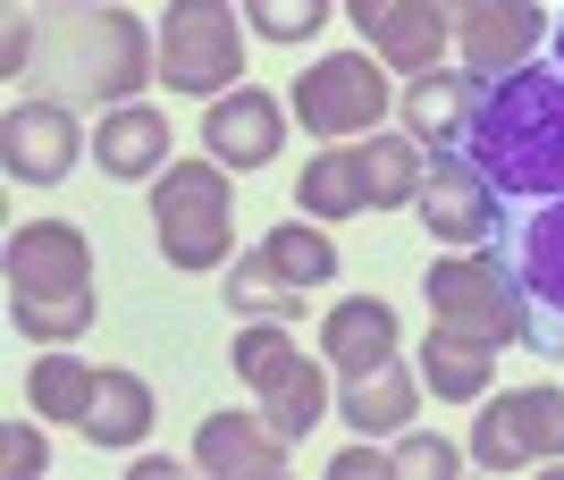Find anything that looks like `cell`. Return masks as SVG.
Returning <instances> with one entry per match:
<instances>
[{
    "label": "cell",
    "mask_w": 564,
    "mask_h": 480,
    "mask_svg": "<svg viewBox=\"0 0 564 480\" xmlns=\"http://www.w3.org/2000/svg\"><path fill=\"white\" fill-rule=\"evenodd\" d=\"M455 152L497 186V203L564 194V59H522V68L489 76Z\"/></svg>",
    "instance_id": "cell-1"
},
{
    "label": "cell",
    "mask_w": 564,
    "mask_h": 480,
    "mask_svg": "<svg viewBox=\"0 0 564 480\" xmlns=\"http://www.w3.org/2000/svg\"><path fill=\"white\" fill-rule=\"evenodd\" d=\"M9 313L34 346H76L94 329V244L68 219H34L9 237Z\"/></svg>",
    "instance_id": "cell-2"
},
{
    "label": "cell",
    "mask_w": 564,
    "mask_h": 480,
    "mask_svg": "<svg viewBox=\"0 0 564 480\" xmlns=\"http://www.w3.org/2000/svg\"><path fill=\"white\" fill-rule=\"evenodd\" d=\"M489 253L506 262V279H514L522 346L564 354V194H547V203H506Z\"/></svg>",
    "instance_id": "cell-3"
},
{
    "label": "cell",
    "mask_w": 564,
    "mask_h": 480,
    "mask_svg": "<svg viewBox=\"0 0 564 480\" xmlns=\"http://www.w3.org/2000/svg\"><path fill=\"white\" fill-rule=\"evenodd\" d=\"M152 237L177 270H228L236 253L228 161H169L161 186H152Z\"/></svg>",
    "instance_id": "cell-4"
},
{
    "label": "cell",
    "mask_w": 564,
    "mask_h": 480,
    "mask_svg": "<svg viewBox=\"0 0 564 480\" xmlns=\"http://www.w3.org/2000/svg\"><path fill=\"white\" fill-rule=\"evenodd\" d=\"M236 76H245V18L228 0H169V18H161V85L169 94L219 101V94H236Z\"/></svg>",
    "instance_id": "cell-5"
},
{
    "label": "cell",
    "mask_w": 564,
    "mask_h": 480,
    "mask_svg": "<svg viewBox=\"0 0 564 480\" xmlns=\"http://www.w3.org/2000/svg\"><path fill=\"white\" fill-rule=\"evenodd\" d=\"M422 295H430V320L471 329V337H489V346H522V304H514V279H506V262H497V253H455V262H430Z\"/></svg>",
    "instance_id": "cell-6"
},
{
    "label": "cell",
    "mask_w": 564,
    "mask_h": 480,
    "mask_svg": "<svg viewBox=\"0 0 564 480\" xmlns=\"http://www.w3.org/2000/svg\"><path fill=\"white\" fill-rule=\"evenodd\" d=\"M388 59L379 51H329V59H312L304 85H295V119L304 135H371L388 119Z\"/></svg>",
    "instance_id": "cell-7"
},
{
    "label": "cell",
    "mask_w": 564,
    "mask_h": 480,
    "mask_svg": "<svg viewBox=\"0 0 564 480\" xmlns=\"http://www.w3.org/2000/svg\"><path fill=\"white\" fill-rule=\"evenodd\" d=\"M531 456H564V388H506L480 422H471V463L514 472Z\"/></svg>",
    "instance_id": "cell-8"
},
{
    "label": "cell",
    "mask_w": 564,
    "mask_h": 480,
    "mask_svg": "<svg viewBox=\"0 0 564 480\" xmlns=\"http://www.w3.org/2000/svg\"><path fill=\"white\" fill-rule=\"evenodd\" d=\"M447 25H455V51H464V76H506L540 51L547 18L540 0H447Z\"/></svg>",
    "instance_id": "cell-9"
},
{
    "label": "cell",
    "mask_w": 564,
    "mask_h": 480,
    "mask_svg": "<svg viewBox=\"0 0 564 480\" xmlns=\"http://www.w3.org/2000/svg\"><path fill=\"white\" fill-rule=\"evenodd\" d=\"M497 219H506V203H497L489 177H480L455 144L430 152V168H422V228L430 237L438 244H489Z\"/></svg>",
    "instance_id": "cell-10"
},
{
    "label": "cell",
    "mask_w": 564,
    "mask_h": 480,
    "mask_svg": "<svg viewBox=\"0 0 564 480\" xmlns=\"http://www.w3.org/2000/svg\"><path fill=\"white\" fill-rule=\"evenodd\" d=\"M76 152H85V135H76L68 101H18L0 119V161H9L18 186H59L76 168Z\"/></svg>",
    "instance_id": "cell-11"
},
{
    "label": "cell",
    "mask_w": 564,
    "mask_h": 480,
    "mask_svg": "<svg viewBox=\"0 0 564 480\" xmlns=\"http://www.w3.org/2000/svg\"><path fill=\"white\" fill-rule=\"evenodd\" d=\"M143 85V34L127 9H85L76 18V94H94V101H127Z\"/></svg>",
    "instance_id": "cell-12"
},
{
    "label": "cell",
    "mask_w": 564,
    "mask_h": 480,
    "mask_svg": "<svg viewBox=\"0 0 564 480\" xmlns=\"http://www.w3.org/2000/svg\"><path fill=\"white\" fill-rule=\"evenodd\" d=\"M286 447L295 438L270 422V413H212L203 430H194V463L219 480H270L286 472Z\"/></svg>",
    "instance_id": "cell-13"
},
{
    "label": "cell",
    "mask_w": 564,
    "mask_h": 480,
    "mask_svg": "<svg viewBox=\"0 0 564 480\" xmlns=\"http://www.w3.org/2000/svg\"><path fill=\"white\" fill-rule=\"evenodd\" d=\"M279 135H286V110L261 94V85H236V94H219L212 110H203V144L228 168H270L279 161Z\"/></svg>",
    "instance_id": "cell-14"
},
{
    "label": "cell",
    "mask_w": 564,
    "mask_h": 480,
    "mask_svg": "<svg viewBox=\"0 0 564 480\" xmlns=\"http://www.w3.org/2000/svg\"><path fill=\"white\" fill-rule=\"evenodd\" d=\"M321 354H329V371H371V362L397 354V304L388 295H346V304H329V320H321Z\"/></svg>",
    "instance_id": "cell-15"
},
{
    "label": "cell",
    "mask_w": 564,
    "mask_h": 480,
    "mask_svg": "<svg viewBox=\"0 0 564 480\" xmlns=\"http://www.w3.org/2000/svg\"><path fill=\"white\" fill-rule=\"evenodd\" d=\"M169 119L161 110H143V101H118V110H101V135H94V152H101V168L110 177H161L169 168Z\"/></svg>",
    "instance_id": "cell-16"
},
{
    "label": "cell",
    "mask_w": 564,
    "mask_h": 480,
    "mask_svg": "<svg viewBox=\"0 0 564 480\" xmlns=\"http://www.w3.org/2000/svg\"><path fill=\"white\" fill-rule=\"evenodd\" d=\"M471 101H480V76H447V68L413 76V85H404V135H422L430 152L464 144V127H471Z\"/></svg>",
    "instance_id": "cell-17"
},
{
    "label": "cell",
    "mask_w": 564,
    "mask_h": 480,
    "mask_svg": "<svg viewBox=\"0 0 564 480\" xmlns=\"http://www.w3.org/2000/svg\"><path fill=\"white\" fill-rule=\"evenodd\" d=\"M371 51L388 59L397 76H430L438 59L455 51V25H447V0H397V18L371 34Z\"/></svg>",
    "instance_id": "cell-18"
},
{
    "label": "cell",
    "mask_w": 564,
    "mask_h": 480,
    "mask_svg": "<svg viewBox=\"0 0 564 480\" xmlns=\"http://www.w3.org/2000/svg\"><path fill=\"white\" fill-rule=\"evenodd\" d=\"M422 380L438 388V396H455V405H471V396H489L497 380V346L471 329H447V320H430L422 337Z\"/></svg>",
    "instance_id": "cell-19"
},
{
    "label": "cell",
    "mask_w": 564,
    "mask_h": 480,
    "mask_svg": "<svg viewBox=\"0 0 564 480\" xmlns=\"http://www.w3.org/2000/svg\"><path fill=\"white\" fill-rule=\"evenodd\" d=\"M413 405H422V380L388 354V362H371V371H354V380H346V405H337V413H346L362 438H388V430L413 422Z\"/></svg>",
    "instance_id": "cell-20"
},
{
    "label": "cell",
    "mask_w": 564,
    "mask_h": 480,
    "mask_svg": "<svg viewBox=\"0 0 564 480\" xmlns=\"http://www.w3.org/2000/svg\"><path fill=\"white\" fill-rule=\"evenodd\" d=\"M354 168H362V186H371V211H404V203H422V135H379L371 144H354Z\"/></svg>",
    "instance_id": "cell-21"
},
{
    "label": "cell",
    "mask_w": 564,
    "mask_h": 480,
    "mask_svg": "<svg viewBox=\"0 0 564 480\" xmlns=\"http://www.w3.org/2000/svg\"><path fill=\"white\" fill-rule=\"evenodd\" d=\"M295 211H304V219L371 211V186H362V168H354V144H329V152H312V161H304V177H295Z\"/></svg>",
    "instance_id": "cell-22"
},
{
    "label": "cell",
    "mask_w": 564,
    "mask_h": 480,
    "mask_svg": "<svg viewBox=\"0 0 564 480\" xmlns=\"http://www.w3.org/2000/svg\"><path fill=\"white\" fill-rule=\"evenodd\" d=\"M76 430L94 438V447H143V430H152V388H143L135 371H101V388H94V405H85Z\"/></svg>",
    "instance_id": "cell-23"
},
{
    "label": "cell",
    "mask_w": 564,
    "mask_h": 480,
    "mask_svg": "<svg viewBox=\"0 0 564 480\" xmlns=\"http://www.w3.org/2000/svg\"><path fill=\"white\" fill-rule=\"evenodd\" d=\"M94 388H101V371L85 354H68V346H51L34 371H25V405L34 413H51V422H85V405H94Z\"/></svg>",
    "instance_id": "cell-24"
},
{
    "label": "cell",
    "mask_w": 564,
    "mask_h": 480,
    "mask_svg": "<svg viewBox=\"0 0 564 480\" xmlns=\"http://www.w3.org/2000/svg\"><path fill=\"white\" fill-rule=\"evenodd\" d=\"M228 304L236 313H253V320H304V287L286 279L270 253H236V270H228Z\"/></svg>",
    "instance_id": "cell-25"
},
{
    "label": "cell",
    "mask_w": 564,
    "mask_h": 480,
    "mask_svg": "<svg viewBox=\"0 0 564 480\" xmlns=\"http://www.w3.org/2000/svg\"><path fill=\"white\" fill-rule=\"evenodd\" d=\"M261 253H270V262L286 270V279H295V287H329L337 279V237L329 228H321V219H279V228H270V237H261Z\"/></svg>",
    "instance_id": "cell-26"
},
{
    "label": "cell",
    "mask_w": 564,
    "mask_h": 480,
    "mask_svg": "<svg viewBox=\"0 0 564 480\" xmlns=\"http://www.w3.org/2000/svg\"><path fill=\"white\" fill-rule=\"evenodd\" d=\"M228 354H236V380L270 396V388H279L286 371L304 362V346H295V329H286V320H253V329H236V346H228Z\"/></svg>",
    "instance_id": "cell-27"
},
{
    "label": "cell",
    "mask_w": 564,
    "mask_h": 480,
    "mask_svg": "<svg viewBox=\"0 0 564 480\" xmlns=\"http://www.w3.org/2000/svg\"><path fill=\"white\" fill-rule=\"evenodd\" d=\"M261 413H270V422H279L286 438H304L312 422L329 413V380H321V362H295V371H286V380L270 388V396H261Z\"/></svg>",
    "instance_id": "cell-28"
},
{
    "label": "cell",
    "mask_w": 564,
    "mask_h": 480,
    "mask_svg": "<svg viewBox=\"0 0 564 480\" xmlns=\"http://www.w3.org/2000/svg\"><path fill=\"white\" fill-rule=\"evenodd\" d=\"M236 9H245V25H253L261 43H312L337 18L329 0H236Z\"/></svg>",
    "instance_id": "cell-29"
},
{
    "label": "cell",
    "mask_w": 564,
    "mask_h": 480,
    "mask_svg": "<svg viewBox=\"0 0 564 480\" xmlns=\"http://www.w3.org/2000/svg\"><path fill=\"white\" fill-rule=\"evenodd\" d=\"M388 456H397L404 480H447V472H455V447H447V438H430V430H404Z\"/></svg>",
    "instance_id": "cell-30"
},
{
    "label": "cell",
    "mask_w": 564,
    "mask_h": 480,
    "mask_svg": "<svg viewBox=\"0 0 564 480\" xmlns=\"http://www.w3.org/2000/svg\"><path fill=\"white\" fill-rule=\"evenodd\" d=\"M0 456H9V472H43L51 463V447H43V430H34V422H9V438H0Z\"/></svg>",
    "instance_id": "cell-31"
},
{
    "label": "cell",
    "mask_w": 564,
    "mask_h": 480,
    "mask_svg": "<svg viewBox=\"0 0 564 480\" xmlns=\"http://www.w3.org/2000/svg\"><path fill=\"white\" fill-rule=\"evenodd\" d=\"M329 472H337V480H388V472H397V456H379L371 438H362V447H346V456H337Z\"/></svg>",
    "instance_id": "cell-32"
},
{
    "label": "cell",
    "mask_w": 564,
    "mask_h": 480,
    "mask_svg": "<svg viewBox=\"0 0 564 480\" xmlns=\"http://www.w3.org/2000/svg\"><path fill=\"white\" fill-rule=\"evenodd\" d=\"M346 18H354V25H362V43H371L379 25L397 18V0H346Z\"/></svg>",
    "instance_id": "cell-33"
},
{
    "label": "cell",
    "mask_w": 564,
    "mask_h": 480,
    "mask_svg": "<svg viewBox=\"0 0 564 480\" xmlns=\"http://www.w3.org/2000/svg\"><path fill=\"white\" fill-rule=\"evenodd\" d=\"M556 59H564V25H556Z\"/></svg>",
    "instance_id": "cell-34"
},
{
    "label": "cell",
    "mask_w": 564,
    "mask_h": 480,
    "mask_svg": "<svg viewBox=\"0 0 564 480\" xmlns=\"http://www.w3.org/2000/svg\"><path fill=\"white\" fill-rule=\"evenodd\" d=\"M68 9H76V0H68Z\"/></svg>",
    "instance_id": "cell-35"
}]
</instances>
